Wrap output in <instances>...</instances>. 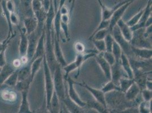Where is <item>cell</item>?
Returning <instances> with one entry per match:
<instances>
[{"label": "cell", "instance_id": "6da1fadb", "mask_svg": "<svg viewBox=\"0 0 152 113\" xmlns=\"http://www.w3.org/2000/svg\"><path fill=\"white\" fill-rule=\"evenodd\" d=\"M105 99L107 106H110L113 111H119L118 112H122L129 107L133 106L131 105L132 102H129L125 99L124 93L120 91H114L105 93Z\"/></svg>", "mask_w": 152, "mask_h": 113}, {"label": "cell", "instance_id": "7a4b0ae2", "mask_svg": "<svg viewBox=\"0 0 152 113\" xmlns=\"http://www.w3.org/2000/svg\"><path fill=\"white\" fill-rule=\"evenodd\" d=\"M43 65L44 69L45 76V91L46 98V105L47 107L49 106L51 101L52 96L54 91V85L53 81V76L51 72V70L47 63L45 56L44 55Z\"/></svg>", "mask_w": 152, "mask_h": 113}, {"label": "cell", "instance_id": "3957f363", "mask_svg": "<svg viewBox=\"0 0 152 113\" xmlns=\"http://www.w3.org/2000/svg\"><path fill=\"white\" fill-rule=\"evenodd\" d=\"M149 37L151 36L146 33L145 28H140L133 32V37L130 43L137 48L152 49V40Z\"/></svg>", "mask_w": 152, "mask_h": 113}, {"label": "cell", "instance_id": "277c9868", "mask_svg": "<svg viewBox=\"0 0 152 113\" xmlns=\"http://www.w3.org/2000/svg\"><path fill=\"white\" fill-rule=\"evenodd\" d=\"M53 81L54 91L57 93L60 101L62 102L65 96V85L64 83L63 75L61 71V66L58 63L53 73Z\"/></svg>", "mask_w": 152, "mask_h": 113}, {"label": "cell", "instance_id": "5b68a950", "mask_svg": "<svg viewBox=\"0 0 152 113\" xmlns=\"http://www.w3.org/2000/svg\"><path fill=\"white\" fill-rule=\"evenodd\" d=\"M111 33L114 38V40L120 45L123 52L127 56L131 55L132 53L131 43L127 41L122 36L118 25H116L114 27Z\"/></svg>", "mask_w": 152, "mask_h": 113}, {"label": "cell", "instance_id": "8992f818", "mask_svg": "<svg viewBox=\"0 0 152 113\" xmlns=\"http://www.w3.org/2000/svg\"><path fill=\"white\" fill-rule=\"evenodd\" d=\"M135 1H136V0H131V1H129V2L126 3L125 4H124L123 5H122L121 7H120L119 8H118L113 14L111 17L110 19V25H109L108 28V30L110 32V33H111V32L113 31V28L115 25H116L117 22L120 19H121L123 14H124L125 12L127 10L128 7H129L132 4H133Z\"/></svg>", "mask_w": 152, "mask_h": 113}, {"label": "cell", "instance_id": "52a82bcc", "mask_svg": "<svg viewBox=\"0 0 152 113\" xmlns=\"http://www.w3.org/2000/svg\"><path fill=\"white\" fill-rule=\"evenodd\" d=\"M68 84V96L70 99L75 102L79 106L85 107L86 106V102H85L80 98L75 88V81L68 76L66 79Z\"/></svg>", "mask_w": 152, "mask_h": 113}, {"label": "cell", "instance_id": "ba28073f", "mask_svg": "<svg viewBox=\"0 0 152 113\" xmlns=\"http://www.w3.org/2000/svg\"><path fill=\"white\" fill-rule=\"evenodd\" d=\"M75 84H77L81 87L87 89L91 94L93 95L94 99L98 102H100L104 106L107 107L106 99H105V93H104L101 89H98L96 88L91 87L89 85L86 83L83 82V83H77L75 82Z\"/></svg>", "mask_w": 152, "mask_h": 113}, {"label": "cell", "instance_id": "9c48e42d", "mask_svg": "<svg viewBox=\"0 0 152 113\" xmlns=\"http://www.w3.org/2000/svg\"><path fill=\"white\" fill-rule=\"evenodd\" d=\"M152 0H148L147 5L144 8V12L142 13L141 19H140L139 22L136 25L130 27L132 31H134L140 28H145V24L146 20L151 15H152Z\"/></svg>", "mask_w": 152, "mask_h": 113}, {"label": "cell", "instance_id": "30bf717a", "mask_svg": "<svg viewBox=\"0 0 152 113\" xmlns=\"http://www.w3.org/2000/svg\"><path fill=\"white\" fill-rule=\"evenodd\" d=\"M131 0H124L122 1L116 5H115L114 7H112L111 8H108L104 5H103L102 2L101 0H98L99 4L101 7L102 10V20H110V18L111 17L113 14L120 7L125 4L128 2H129Z\"/></svg>", "mask_w": 152, "mask_h": 113}, {"label": "cell", "instance_id": "8fae6325", "mask_svg": "<svg viewBox=\"0 0 152 113\" xmlns=\"http://www.w3.org/2000/svg\"><path fill=\"white\" fill-rule=\"evenodd\" d=\"M37 31V30H36ZM35 31L32 32L31 34L28 36V48H27V51L26 54V58L28 60V62H30L34 56V54L35 53V51L36 50V48L38 44V34L37 32Z\"/></svg>", "mask_w": 152, "mask_h": 113}, {"label": "cell", "instance_id": "7c38bea8", "mask_svg": "<svg viewBox=\"0 0 152 113\" xmlns=\"http://www.w3.org/2000/svg\"><path fill=\"white\" fill-rule=\"evenodd\" d=\"M96 62L101 67L106 78L108 80H111V65L104 59L101 53H99L95 55Z\"/></svg>", "mask_w": 152, "mask_h": 113}, {"label": "cell", "instance_id": "4fadbf2b", "mask_svg": "<svg viewBox=\"0 0 152 113\" xmlns=\"http://www.w3.org/2000/svg\"><path fill=\"white\" fill-rule=\"evenodd\" d=\"M45 28H43L41 34L40 35L39 38H38V44L36 48V50L30 62L35 60L39 57L44 56L45 54Z\"/></svg>", "mask_w": 152, "mask_h": 113}, {"label": "cell", "instance_id": "5bb4252c", "mask_svg": "<svg viewBox=\"0 0 152 113\" xmlns=\"http://www.w3.org/2000/svg\"><path fill=\"white\" fill-rule=\"evenodd\" d=\"M53 52L57 63L60 64L61 67H64L65 66H66L67 63L64 57L63 53L61 48V46L60 45V40L57 38L55 35L54 38Z\"/></svg>", "mask_w": 152, "mask_h": 113}, {"label": "cell", "instance_id": "9a60e30c", "mask_svg": "<svg viewBox=\"0 0 152 113\" xmlns=\"http://www.w3.org/2000/svg\"><path fill=\"white\" fill-rule=\"evenodd\" d=\"M132 53L141 59L149 60L152 59V49L137 48L131 45Z\"/></svg>", "mask_w": 152, "mask_h": 113}, {"label": "cell", "instance_id": "2e32d148", "mask_svg": "<svg viewBox=\"0 0 152 113\" xmlns=\"http://www.w3.org/2000/svg\"><path fill=\"white\" fill-rule=\"evenodd\" d=\"M28 44V38L26 34L25 28L20 29V43L19 46V55L20 57L26 56Z\"/></svg>", "mask_w": 152, "mask_h": 113}, {"label": "cell", "instance_id": "e0dca14e", "mask_svg": "<svg viewBox=\"0 0 152 113\" xmlns=\"http://www.w3.org/2000/svg\"><path fill=\"white\" fill-rule=\"evenodd\" d=\"M24 26L25 29L26 34L27 36L31 34L32 32L35 31L38 28V21L35 17L31 16V17H27L24 19L23 20Z\"/></svg>", "mask_w": 152, "mask_h": 113}, {"label": "cell", "instance_id": "ac0fdd59", "mask_svg": "<svg viewBox=\"0 0 152 113\" xmlns=\"http://www.w3.org/2000/svg\"><path fill=\"white\" fill-rule=\"evenodd\" d=\"M122 67L121 62H116L111 66V80L119 86V80L122 76Z\"/></svg>", "mask_w": 152, "mask_h": 113}, {"label": "cell", "instance_id": "d6986e66", "mask_svg": "<svg viewBox=\"0 0 152 113\" xmlns=\"http://www.w3.org/2000/svg\"><path fill=\"white\" fill-rule=\"evenodd\" d=\"M118 26L121 33L124 38L128 42H131L133 37V32L131 31L130 27L127 25V23L121 19L116 23Z\"/></svg>", "mask_w": 152, "mask_h": 113}, {"label": "cell", "instance_id": "ffe728a7", "mask_svg": "<svg viewBox=\"0 0 152 113\" xmlns=\"http://www.w3.org/2000/svg\"><path fill=\"white\" fill-rule=\"evenodd\" d=\"M141 92V89L139 86L134 83L127 89V91L124 93L125 99L128 101L134 102L135 100L137 98Z\"/></svg>", "mask_w": 152, "mask_h": 113}, {"label": "cell", "instance_id": "44dd1931", "mask_svg": "<svg viewBox=\"0 0 152 113\" xmlns=\"http://www.w3.org/2000/svg\"><path fill=\"white\" fill-rule=\"evenodd\" d=\"M62 102H63L67 110L69 111V113H80L84 112L83 110V107L79 106L77 104H76L75 102L70 99L68 95H65V98Z\"/></svg>", "mask_w": 152, "mask_h": 113}, {"label": "cell", "instance_id": "7402d4cb", "mask_svg": "<svg viewBox=\"0 0 152 113\" xmlns=\"http://www.w3.org/2000/svg\"><path fill=\"white\" fill-rule=\"evenodd\" d=\"M121 64L123 71H124L127 74V78L129 79H133V70L129 62V58L123 52L121 56Z\"/></svg>", "mask_w": 152, "mask_h": 113}, {"label": "cell", "instance_id": "603a6c76", "mask_svg": "<svg viewBox=\"0 0 152 113\" xmlns=\"http://www.w3.org/2000/svg\"><path fill=\"white\" fill-rule=\"evenodd\" d=\"M16 70L12 64L9 63H6L2 67H1L0 71V86L4 83L8 77Z\"/></svg>", "mask_w": 152, "mask_h": 113}, {"label": "cell", "instance_id": "cb8c5ba5", "mask_svg": "<svg viewBox=\"0 0 152 113\" xmlns=\"http://www.w3.org/2000/svg\"><path fill=\"white\" fill-rule=\"evenodd\" d=\"M22 96V100L20 105L19 107V113H32L29 105L28 100V90H24L20 92Z\"/></svg>", "mask_w": 152, "mask_h": 113}, {"label": "cell", "instance_id": "d4e9b609", "mask_svg": "<svg viewBox=\"0 0 152 113\" xmlns=\"http://www.w3.org/2000/svg\"><path fill=\"white\" fill-rule=\"evenodd\" d=\"M60 100L57 96V93L54 91L52 96L51 101L49 106L47 107V109L50 113H58L60 112Z\"/></svg>", "mask_w": 152, "mask_h": 113}, {"label": "cell", "instance_id": "484cf974", "mask_svg": "<svg viewBox=\"0 0 152 113\" xmlns=\"http://www.w3.org/2000/svg\"><path fill=\"white\" fill-rule=\"evenodd\" d=\"M31 63L28 62L18 69V81L24 80L30 78Z\"/></svg>", "mask_w": 152, "mask_h": 113}, {"label": "cell", "instance_id": "4316f807", "mask_svg": "<svg viewBox=\"0 0 152 113\" xmlns=\"http://www.w3.org/2000/svg\"><path fill=\"white\" fill-rule=\"evenodd\" d=\"M43 56L39 57L38 58L35 59V60L30 62V63H31L30 78H31L32 82L33 81V80H34L35 75H36V74H37L38 71L40 69L42 63H43Z\"/></svg>", "mask_w": 152, "mask_h": 113}, {"label": "cell", "instance_id": "83f0119b", "mask_svg": "<svg viewBox=\"0 0 152 113\" xmlns=\"http://www.w3.org/2000/svg\"><path fill=\"white\" fill-rule=\"evenodd\" d=\"M86 107H88L90 109H94L98 113H108L107 107L104 106L102 104L98 102L97 101L95 100V99L89 101L88 102H86Z\"/></svg>", "mask_w": 152, "mask_h": 113}, {"label": "cell", "instance_id": "f1b7e54d", "mask_svg": "<svg viewBox=\"0 0 152 113\" xmlns=\"http://www.w3.org/2000/svg\"><path fill=\"white\" fill-rule=\"evenodd\" d=\"M1 97L5 101L12 102L15 101L17 95L14 91L11 89H4L1 93Z\"/></svg>", "mask_w": 152, "mask_h": 113}, {"label": "cell", "instance_id": "f546056e", "mask_svg": "<svg viewBox=\"0 0 152 113\" xmlns=\"http://www.w3.org/2000/svg\"><path fill=\"white\" fill-rule=\"evenodd\" d=\"M18 69H17L8 77V78L5 81L4 84H5L10 87H15V86L18 82Z\"/></svg>", "mask_w": 152, "mask_h": 113}, {"label": "cell", "instance_id": "4dcf8cb0", "mask_svg": "<svg viewBox=\"0 0 152 113\" xmlns=\"http://www.w3.org/2000/svg\"><path fill=\"white\" fill-rule=\"evenodd\" d=\"M134 83L133 79H129L128 78H124L122 77L119 80V87L121 92L125 93L127 89L129 88Z\"/></svg>", "mask_w": 152, "mask_h": 113}, {"label": "cell", "instance_id": "1f68e13d", "mask_svg": "<svg viewBox=\"0 0 152 113\" xmlns=\"http://www.w3.org/2000/svg\"><path fill=\"white\" fill-rule=\"evenodd\" d=\"M139 113H152V100L150 101H141L138 106Z\"/></svg>", "mask_w": 152, "mask_h": 113}, {"label": "cell", "instance_id": "d6a6232c", "mask_svg": "<svg viewBox=\"0 0 152 113\" xmlns=\"http://www.w3.org/2000/svg\"><path fill=\"white\" fill-rule=\"evenodd\" d=\"M32 82L30 78L24 80L18 81L15 86V88L19 92H21L24 90H28Z\"/></svg>", "mask_w": 152, "mask_h": 113}, {"label": "cell", "instance_id": "836d02e7", "mask_svg": "<svg viewBox=\"0 0 152 113\" xmlns=\"http://www.w3.org/2000/svg\"><path fill=\"white\" fill-rule=\"evenodd\" d=\"M111 52L115 56L116 62H121V56L123 53V51H122L120 45L118 44L115 40H114V43L113 45Z\"/></svg>", "mask_w": 152, "mask_h": 113}, {"label": "cell", "instance_id": "e575fe53", "mask_svg": "<svg viewBox=\"0 0 152 113\" xmlns=\"http://www.w3.org/2000/svg\"><path fill=\"white\" fill-rule=\"evenodd\" d=\"M110 32L108 31V29H103L101 30L98 31L96 32L95 33H93L89 38V40H104V38L107 36L108 33Z\"/></svg>", "mask_w": 152, "mask_h": 113}, {"label": "cell", "instance_id": "d590c367", "mask_svg": "<svg viewBox=\"0 0 152 113\" xmlns=\"http://www.w3.org/2000/svg\"><path fill=\"white\" fill-rule=\"evenodd\" d=\"M101 90L104 93H106L108 92H112L114 91H121V89H120L119 86L115 84L114 82H112L111 80H108V82L102 87Z\"/></svg>", "mask_w": 152, "mask_h": 113}, {"label": "cell", "instance_id": "8d00e7d4", "mask_svg": "<svg viewBox=\"0 0 152 113\" xmlns=\"http://www.w3.org/2000/svg\"><path fill=\"white\" fill-rule=\"evenodd\" d=\"M144 9L141 10L139 13L135 14L131 19H129L128 22H127L126 23H127V25H128L129 27H131L133 25H136L139 22L140 19H141L142 13L144 12Z\"/></svg>", "mask_w": 152, "mask_h": 113}, {"label": "cell", "instance_id": "74e56055", "mask_svg": "<svg viewBox=\"0 0 152 113\" xmlns=\"http://www.w3.org/2000/svg\"><path fill=\"white\" fill-rule=\"evenodd\" d=\"M104 41L106 45V51L111 52L114 41V38L111 33H108L106 38H104Z\"/></svg>", "mask_w": 152, "mask_h": 113}, {"label": "cell", "instance_id": "f35d334b", "mask_svg": "<svg viewBox=\"0 0 152 113\" xmlns=\"http://www.w3.org/2000/svg\"><path fill=\"white\" fill-rule=\"evenodd\" d=\"M93 44L94 45L96 50L99 53H102L106 51V45L104 40H91Z\"/></svg>", "mask_w": 152, "mask_h": 113}, {"label": "cell", "instance_id": "ab89813d", "mask_svg": "<svg viewBox=\"0 0 152 113\" xmlns=\"http://www.w3.org/2000/svg\"><path fill=\"white\" fill-rule=\"evenodd\" d=\"M101 53L102 56L104 58V59L111 66H112L113 64H114V63L116 62V60H115V56L113 55V54L112 53V52L105 51L104 52H102Z\"/></svg>", "mask_w": 152, "mask_h": 113}, {"label": "cell", "instance_id": "60d3db41", "mask_svg": "<svg viewBox=\"0 0 152 113\" xmlns=\"http://www.w3.org/2000/svg\"><path fill=\"white\" fill-rule=\"evenodd\" d=\"M31 5L33 14L43 9L42 2L40 0H31Z\"/></svg>", "mask_w": 152, "mask_h": 113}, {"label": "cell", "instance_id": "b9f144b4", "mask_svg": "<svg viewBox=\"0 0 152 113\" xmlns=\"http://www.w3.org/2000/svg\"><path fill=\"white\" fill-rule=\"evenodd\" d=\"M140 93H141V96L142 97L143 101L148 102V101L152 100V91L148 90L145 88V89L141 90Z\"/></svg>", "mask_w": 152, "mask_h": 113}, {"label": "cell", "instance_id": "7bdbcfd3", "mask_svg": "<svg viewBox=\"0 0 152 113\" xmlns=\"http://www.w3.org/2000/svg\"><path fill=\"white\" fill-rule=\"evenodd\" d=\"M74 47L77 54H82L85 51V46L84 44L81 42H80V41L76 42L74 45Z\"/></svg>", "mask_w": 152, "mask_h": 113}, {"label": "cell", "instance_id": "ee69618b", "mask_svg": "<svg viewBox=\"0 0 152 113\" xmlns=\"http://www.w3.org/2000/svg\"><path fill=\"white\" fill-rule=\"evenodd\" d=\"M109 25H110V20H101V22H100L97 28L95 30V31L93 32V33L101 30L108 29Z\"/></svg>", "mask_w": 152, "mask_h": 113}, {"label": "cell", "instance_id": "f6af8a7d", "mask_svg": "<svg viewBox=\"0 0 152 113\" xmlns=\"http://www.w3.org/2000/svg\"><path fill=\"white\" fill-rule=\"evenodd\" d=\"M60 27H61V29L63 30L65 37L68 39V40H69L70 39V35L68 24V23H65L61 22Z\"/></svg>", "mask_w": 152, "mask_h": 113}, {"label": "cell", "instance_id": "bcb514c9", "mask_svg": "<svg viewBox=\"0 0 152 113\" xmlns=\"http://www.w3.org/2000/svg\"><path fill=\"white\" fill-rule=\"evenodd\" d=\"M10 21L13 25H18L19 24V17L15 11L10 13Z\"/></svg>", "mask_w": 152, "mask_h": 113}, {"label": "cell", "instance_id": "7dc6e473", "mask_svg": "<svg viewBox=\"0 0 152 113\" xmlns=\"http://www.w3.org/2000/svg\"><path fill=\"white\" fill-rule=\"evenodd\" d=\"M7 48H5L0 51V67H2L6 63V58H5V51Z\"/></svg>", "mask_w": 152, "mask_h": 113}, {"label": "cell", "instance_id": "c3c4849f", "mask_svg": "<svg viewBox=\"0 0 152 113\" xmlns=\"http://www.w3.org/2000/svg\"><path fill=\"white\" fill-rule=\"evenodd\" d=\"M6 6L7 10L10 12H13L15 10V4L13 0H6Z\"/></svg>", "mask_w": 152, "mask_h": 113}, {"label": "cell", "instance_id": "681fc988", "mask_svg": "<svg viewBox=\"0 0 152 113\" xmlns=\"http://www.w3.org/2000/svg\"><path fill=\"white\" fill-rule=\"evenodd\" d=\"M12 65L16 69H18L20 67H21L22 66V65H23V64L22 62V61L20 59H17L13 61Z\"/></svg>", "mask_w": 152, "mask_h": 113}, {"label": "cell", "instance_id": "f907efd6", "mask_svg": "<svg viewBox=\"0 0 152 113\" xmlns=\"http://www.w3.org/2000/svg\"><path fill=\"white\" fill-rule=\"evenodd\" d=\"M69 20L70 17L68 14H64L61 15V22L69 24Z\"/></svg>", "mask_w": 152, "mask_h": 113}, {"label": "cell", "instance_id": "816d5d0a", "mask_svg": "<svg viewBox=\"0 0 152 113\" xmlns=\"http://www.w3.org/2000/svg\"><path fill=\"white\" fill-rule=\"evenodd\" d=\"M11 39H7V38L4 42L2 43H0V51H1V50H2L3 49H4L5 48H7V44L9 43V41Z\"/></svg>", "mask_w": 152, "mask_h": 113}, {"label": "cell", "instance_id": "f5cc1de1", "mask_svg": "<svg viewBox=\"0 0 152 113\" xmlns=\"http://www.w3.org/2000/svg\"><path fill=\"white\" fill-rule=\"evenodd\" d=\"M146 89L152 91V79L148 78L146 82Z\"/></svg>", "mask_w": 152, "mask_h": 113}, {"label": "cell", "instance_id": "db71d44e", "mask_svg": "<svg viewBox=\"0 0 152 113\" xmlns=\"http://www.w3.org/2000/svg\"><path fill=\"white\" fill-rule=\"evenodd\" d=\"M152 25V15H151L148 19L146 21L145 24V28L147 27L149 25Z\"/></svg>", "mask_w": 152, "mask_h": 113}, {"label": "cell", "instance_id": "11a10c76", "mask_svg": "<svg viewBox=\"0 0 152 113\" xmlns=\"http://www.w3.org/2000/svg\"><path fill=\"white\" fill-rule=\"evenodd\" d=\"M75 1H76V0H73L72 5V7H71V10H70V12H72V10H73V7H74V5H75Z\"/></svg>", "mask_w": 152, "mask_h": 113}, {"label": "cell", "instance_id": "9f6ffc18", "mask_svg": "<svg viewBox=\"0 0 152 113\" xmlns=\"http://www.w3.org/2000/svg\"><path fill=\"white\" fill-rule=\"evenodd\" d=\"M2 1H3V0H0V4L2 2Z\"/></svg>", "mask_w": 152, "mask_h": 113}, {"label": "cell", "instance_id": "6f0895ef", "mask_svg": "<svg viewBox=\"0 0 152 113\" xmlns=\"http://www.w3.org/2000/svg\"><path fill=\"white\" fill-rule=\"evenodd\" d=\"M40 1H42H42H43V0H40Z\"/></svg>", "mask_w": 152, "mask_h": 113}, {"label": "cell", "instance_id": "680465c9", "mask_svg": "<svg viewBox=\"0 0 152 113\" xmlns=\"http://www.w3.org/2000/svg\"><path fill=\"white\" fill-rule=\"evenodd\" d=\"M1 67H0V71H1Z\"/></svg>", "mask_w": 152, "mask_h": 113}]
</instances>
